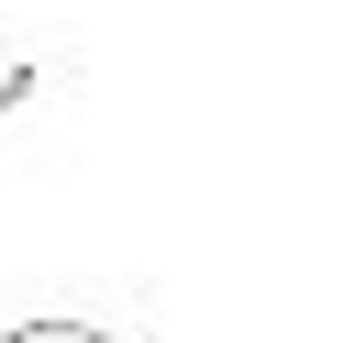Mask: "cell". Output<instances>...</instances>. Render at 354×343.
<instances>
[{"label":"cell","mask_w":354,"mask_h":343,"mask_svg":"<svg viewBox=\"0 0 354 343\" xmlns=\"http://www.w3.org/2000/svg\"><path fill=\"white\" fill-rule=\"evenodd\" d=\"M0 343H122V332H100V321H22V332H0Z\"/></svg>","instance_id":"obj_1"}]
</instances>
